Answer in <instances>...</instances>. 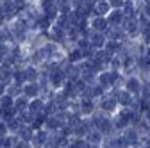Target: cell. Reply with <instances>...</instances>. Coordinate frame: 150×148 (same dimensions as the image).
I'll return each mask as SVG.
<instances>
[{"label": "cell", "mask_w": 150, "mask_h": 148, "mask_svg": "<svg viewBox=\"0 0 150 148\" xmlns=\"http://www.w3.org/2000/svg\"><path fill=\"white\" fill-rule=\"evenodd\" d=\"M0 105H2L4 111H6V109H11V107H13V98H11L9 95L2 97V100H0Z\"/></svg>", "instance_id": "6da1fadb"}, {"label": "cell", "mask_w": 150, "mask_h": 148, "mask_svg": "<svg viewBox=\"0 0 150 148\" xmlns=\"http://www.w3.org/2000/svg\"><path fill=\"white\" fill-rule=\"evenodd\" d=\"M134 114L132 113H123L122 116H120V120H118V127H123V125H127L129 121H130V118H132Z\"/></svg>", "instance_id": "7a4b0ae2"}, {"label": "cell", "mask_w": 150, "mask_h": 148, "mask_svg": "<svg viewBox=\"0 0 150 148\" xmlns=\"http://www.w3.org/2000/svg\"><path fill=\"white\" fill-rule=\"evenodd\" d=\"M127 89L130 91V93H134V91H138V89H139V82H138L136 79H130V80L127 82Z\"/></svg>", "instance_id": "3957f363"}, {"label": "cell", "mask_w": 150, "mask_h": 148, "mask_svg": "<svg viewBox=\"0 0 150 148\" xmlns=\"http://www.w3.org/2000/svg\"><path fill=\"white\" fill-rule=\"evenodd\" d=\"M123 18V13H120V11H115L111 16H109V22L111 23H120V20Z\"/></svg>", "instance_id": "277c9868"}, {"label": "cell", "mask_w": 150, "mask_h": 148, "mask_svg": "<svg viewBox=\"0 0 150 148\" xmlns=\"http://www.w3.org/2000/svg\"><path fill=\"white\" fill-rule=\"evenodd\" d=\"M63 77H64V75H63L61 71H55L54 75L50 77V79H52V84H54V86H59V84L63 82Z\"/></svg>", "instance_id": "5b68a950"}, {"label": "cell", "mask_w": 150, "mask_h": 148, "mask_svg": "<svg viewBox=\"0 0 150 148\" xmlns=\"http://www.w3.org/2000/svg\"><path fill=\"white\" fill-rule=\"evenodd\" d=\"M93 27H95L97 30L105 29V20H104V18H95V20H93Z\"/></svg>", "instance_id": "8992f818"}, {"label": "cell", "mask_w": 150, "mask_h": 148, "mask_svg": "<svg viewBox=\"0 0 150 148\" xmlns=\"http://www.w3.org/2000/svg\"><path fill=\"white\" fill-rule=\"evenodd\" d=\"M91 45H93V47H102V45H104V38H102L100 34H95V36L91 38Z\"/></svg>", "instance_id": "52a82bcc"}, {"label": "cell", "mask_w": 150, "mask_h": 148, "mask_svg": "<svg viewBox=\"0 0 150 148\" xmlns=\"http://www.w3.org/2000/svg\"><path fill=\"white\" fill-rule=\"evenodd\" d=\"M109 11V4L107 2H98V6H97V13L98 14H105Z\"/></svg>", "instance_id": "ba28073f"}, {"label": "cell", "mask_w": 150, "mask_h": 148, "mask_svg": "<svg viewBox=\"0 0 150 148\" xmlns=\"http://www.w3.org/2000/svg\"><path fill=\"white\" fill-rule=\"evenodd\" d=\"M25 95H27V97H34V95H38V87H36L34 84H29V86L25 87Z\"/></svg>", "instance_id": "9c48e42d"}, {"label": "cell", "mask_w": 150, "mask_h": 148, "mask_svg": "<svg viewBox=\"0 0 150 148\" xmlns=\"http://www.w3.org/2000/svg\"><path fill=\"white\" fill-rule=\"evenodd\" d=\"M43 7H45V11L48 13V18H52V16L55 14V6H52L50 2H45V4H43Z\"/></svg>", "instance_id": "30bf717a"}, {"label": "cell", "mask_w": 150, "mask_h": 148, "mask_svg": "<svg viewBox=\"0 0 150 148\" xmlns=\"http://www.w3.org/2000/svg\"><path fill=\"white\" fill-rule=\"evenodd\" d=\"M118 100H120V104L129 105V104H130V95H129V93H120V95H118Z\"/></svg>", "instance_id": "8fae6325"}, {"label": "cell", "mask_w": 150, "mask_h": 148, "mask_svg": "<svg viewBox=\"0 0 150 148\" xmlns=\"http://www.w3.org/2000/svg\"><path fill=\"white\" fill-rule=\"evenodd\" d=\"M27 107V100H25V97H20L16 100V105H14V109H25Z\"/></svg>", "instance_id": "7c38bea8"}, {"label": "cell", "mask_w": 150, "mask_h": 148, "mask_svg": "<svg viewBox=\"0 0 150 148\" xmlns=\"http://www.w3.org/2000/svg\"><path fill=\"white\" fill-rule=\"evenodd\" d=\"M43 107V102H40V100H34L32 104H30V113H36V111H40Z\"/></svg>", "instance_id": "4fadbf2b"}, {"label": "cell", "mask_w": 150, "mask_h": 148, "mask_svg": "<svg viewBox=\"0 0 150 148\" xmlns=\"http://www.w3.org/2000/svg\"><path fill=\"white\" fill-rule=\"evenodd\" d=\"M82 111H84V113H91V111H93L91 100H84V102H82Z\"/></svg>", "instance_id": "5bb4252c"}, {"label": "cell", "mask_w": 150, "mask_h": 148, "mask_svg": "<svg viewBox=\"0 0 150 148\" xmlns=\"http://www.w3.org/2000/svg\"><path fill=\"white\" fill-rule=\"evenodd\" d=\"M102 107H104V109H107V111H112V109H115V100H112V98L105 100V102L102 104Z\"/></svg>", "instance_id": "9a60e30c"}, {"label": "cell", "mask_w": 150, "mask_h": 148, "mask_svg": "<svg viewBox=\"0 0 150 148\" xmlns=\"http://www.w3.org/2000/svg\"><path fill=\"white\" fill-rule=\"evenodd\" d=\"M38 75H36V70L34 68H29L27 71H25V79H30V80H34Z\"/></svg>", "instance_id": "2e32d148"}, {"label": "cell", "mask_w": 150, "mask_h": 148, "mask_svg": "<svg viewBox=\"0 0 150 148\" xmlns=\"http://www.w3.org/2000/svg\"><path fill=\"white\" fill-rule=\"evenodd\" d=\"M52 32H54V34H52V36H54V39H63V30H61V27L54 29Z\"/></svg>", "instance_id": "e0dca14e"}, {"label": "cell", "mask_w": 150, "mask_h": 148, "mask_svg": "<svg viewBox=\"0 0 150 148\" xmlns=\"http://www.w3.org/2000/svg\"><path fill=\"white\" fill-rule=\"evenodd\" d=\"M127 30H129L130 34H136V30H138V25H136V22H130V23H127Z\"/></svg>", "instance_id": "ac0fdd59"}, {"label": "cell", "mask_w": 150, "mask_h": 148, "mask_svg": "<svg viewBox=\"0 0 150 148\" xmlns=\"http://www.w3.org/2000/svg\"><path fill=\"white\" fill-rule=\"evenodd\" d=\"M45 139H47V134H45V132H40V134L36 136V139H34V141H36L38 144H41V143H45Z\"/></svg>", "instance_id": "d6986e66"}, {"label": "cell", "mask_w": 150, "mask_h": 148, "mask_svg": "<svg viewBox=\"0 0 150 148\" xmlns=\"http://www.w3.org/2000/svg\"><path fill=\"white\" fill-rule=\"evenodd\" d=\"M89 141H91V143H98V141H100V134H98V132H91V134H89Z\"/></svg>", "instance_id": "ffe728a7"}, {"label": "cell", "mask_w": 150, "mask_h": 148, "mask_svg": "<svg viewBox=\"0 0 150 148\" xmlns=\"http://www.w3.org/2000/svg\"><path fill=\"white\" fill-rule=\"evenodd\" d=\"M102 91H104V86H97V87H93V89H91V95L98 97V95H102Z\"/></svg>", "instance_id": "44dd1931"}, {"label": "cell", "mask_w": 150, "mask_h": 148, "mask_svg": "<svg viewBox=\"0 0 150 148\" xmlns=\"http://www.w3.org/2000/svg\"><path fill=\"white\" fill-rule=\"evenodd\" d=\"M82 75H84V80H91V79H93V71H91L89 68H86Z\"/></svg>", "instance_id": "7402d4cb"}, {"label": "cell", "mask_w": 150, "mask_h": 148, "mask_svg": "<svg viewBox=\"0 0 150 148\" xmlns=\"http://www.w3.org/2000/svg\"><path fill=\"white\" fill-rule=\"evenodd\" d=\"M47 123H48V127H50V128H55V127L59 125V121H57V120H47Z\"/></svg>", "instance_id": "603a6c76"}, {"label": "cell", "mask_w": 150, "mask_h": 148, "mask_svg": "<svg viewBox=\"0 0 150 148\" xmlns=\"http://www.w3.org/2000/svg\"><path fill=\"white\" fill-rule=\"evenodd\" d=\"M100 82H102V86L104 84H109V73H104V75L100 77Z\"/></svg>", "instance_id": "cb8c5ba5"}, {"label": "cell", "mask_w": 150, "mask_h": 148, "mask_svg": "<svg viewBox=\"0 0 150 148\" xmlns=\"http://www.w3.org/2000/svg\"><path fill=\"white\" fill-rule=\"evenodd\" d=\"M11 34H7V30H0V39H9Z\"/></svg>", "instance_id": "d4e9b609"}, {"label": "cell", "mask_w": 150, "mask_h": 148, "mask_svg": "<svg viewBox=\"0 0 150 148\" xmlns=\"http://www.w3.org/2000/svg\"><path fill=\"white\" fill-rule=\"evenodd\" d=\"M16 80H18V82H22V80H25V73H22V71H18V73H16Z\"/></svg>", "instance_id": "484cf974"}, {"label": "cell", "mask_w": 150, "mask_h": 148, "mask_svg": "<svg viewBox=\"0 0 150 148\" xmlns=\"http://www.w3.org/2000/svg\"><path fill=\"white\" fill-rule=\"evenodd\" d=\"M118 48V43L116 41H111L109 45H107V50H116Z\"/></svg>", "instance_id": "4316f807"}, {"label": "cell", "mask_w": 150, "mask_h": 148, "mask_svg": "<svg viewBox=\"0 0 150 148\" xmlns=\"http://www.w3.org/2000/svg\"><path fill=\"white\" fill-rule=\"evenodd\" d=\"M59 9H61V11H64V13H68L70 6H68V4H64V2H61V4H59Z\"/></svg>", "instance_id": "83f0119b"}, {"label": "cell", "mask_w": 150, "mask_h": 148, "mask_svg": "<svg viewBox=\"0 0 150 148\" xmlns=\"http://www.w3.org/2000/svg\"><path fill=\"white\" fill-rule=\"evenodd\" d=\"M81 55H82L81 52H73V54L70 55V59H71V61H75V59H79V57H81Z\"/></svg>", "instance_id": "f1b7e54d"}, {"label": "cell", "mask_w": 150, "mask_h": 148, "mask_svg": "<svg viewBox=\"0 0 150 148\" xmlns=\"http://www.w3.org/2000/svg\"><path fill=\"white\" fill-rule=\"evenodd\" d=\"M9 123V128H18V121L16 120H11V121H7Z\"/></svg>", "instance_id": "f546056e"}, {"label": "cell", "mask_w": 150, "mask_h": 148, "mask_svg": "<svg viewBox=\"0 0 150 148\" xmlns=\"http://www.w3.org/2000/svg\"><path fill=\"white\" fill-rule=\"evenodd\" d=\"M22 136H23L25 139H29V137H30V130H29V128H25V130H22Z\"/></svg>", "instance_id": "4dcf8cb0"}, {"label": "cell", "mask_w": 150, "mask_h": 148, "mask_svg": "<svg viewBox=\"0 0 150 148\" xmlns=\"http://www.w3.org/2000/svg\"><path fill=\"white\" fill-rule=\"evenodd\" d=\"M40 25H41V27H48V20H47V18H43V20L40 22Z\"/></svg>", "instance_id": "1f68e13d"}, {"label": "cell", "mask_w": 150, "mask_h": 148, "mask_svg": "<svg viewBox=\"0 0 150 148\" xmlns=\"http://www.w3.org/2000/svg\"><path fill=\"white\" fill-rule=\"evenodd\" d=\"M111 6H115V7H120V6H123V2H118V0H115V2H111Z\"/></svg>", "instance_id": "d6a6232c"}, {"label": "cell", "mask_w": 150, "mask_h": 148, "mask_svg": "<svg viewBox=\"0 0 150 148\" xmlns=\"http://www.w3.org/2000/svg\"><path fill=\"white\" fill-rule=\"evenodd\" d=\"M43 121H45L43 118H40V120H36V121H34V127H40V125H41Z\"/></svg>", "instance_id": "836d02e7"}, {"label": "cell", "mask_w": 150, "mask_h": 148, "mask_svg": "<svg viewBox=\"0 0 150 148\" xmlns=\"http://www.w3.org/2000/svg\"><path fill=\"white\" fill-rule=\"evenodd\" d=\"M4 132H6V125L0 123V134H4Z\"/></svg>", "instance_id": "e575fe53"}, {"label": "cell", "mask_w": 150, "mask_h": 148, "mask_svg": "<svg viewBox=\"0 0 150 148\" xmlns=\"http://www.w3.org/2000/svg\"><path fill=\"white\" fill-rule=\"evenodd\" d=\"M6 54V47L4 45H0V55H4Z\"/></svg>", "instance_id": "d590c367"}, {"label": "cell", "mask_w": 150, "mask_h": 148, "mask_svg": "<svg viewBox=\"0 0 150 148\" xmlns=\"http://www.w3.org/2000/svg\"><path fill=\"white\" fill-rule=\"evenodd\" d=\"M18 91H20V89H18V86H16V87H13V89H11V93H13V95H16Z\"/></svg>", "instance_id": "8d00e7d4"}, {"label": "cell", "mask_w": 150, "mask_h": 148, "mask_svg": "<svg viewBox=\"0 0 150 148\" xmlns=\"http://www.w3.org/2000/svg\"><path fill=\"white\" fill-rule=\"evenodd\" d=\"M145 11H146V14L150 16V6H146V9H145Z\"/></svg>", "instance_id": "74e56055"}, {"label": "cell", "mask_w": 150, "mask_h": 148, "mask_svg": "<svg viewBox=\"0 0 150 148\" xmlns=\"http://www.w3.org/2000/svg\"><path fill=\"white\" fill-rule=\"evenodd\" d=\"M2 93H4V86H2V84H0V95H2Z\"/></svg>", "instance_id": "f35d334b"}, {"label": "cell", "mask_w": 150, "mask_h": 148, "mask_svg": "<svg viewBox=\"0 0 150 148\" xmlns=\"http://www.w3.org/2000/svg\"><path fill=\"white\" fill-rule=\"evenodd\" d=\"M89 148H97V146H89Z\"/></svg>", "instance_id": "ab89813d"}, {"label": "cell", "mask_w": 150, "mask_h": 148, "mask_svg": "<svg viewBox=\"0 0 150 148\" xmlns=\"http://www.w3.org/2000/svg\"><path fill=\"white\" fill-rule=\"evenodd\" d=\"M146 148H150V144H148V146H146Z\"/></svg>", "instance_id": "60d3db41"}, {"label": "cell", "mask_w": 150, "mask_h": 148, "mask_svg": "<svg viewBox=\"0 0 150 148\" xmlns=\"http://www.w3.org/2000/svg\"><path fill=\"white\" fill-rule=\"evenodd\" d=\"M52 148H55V146H52Z\"/></svg>", "instance_id": "b9f144b4"}]
</instances>
